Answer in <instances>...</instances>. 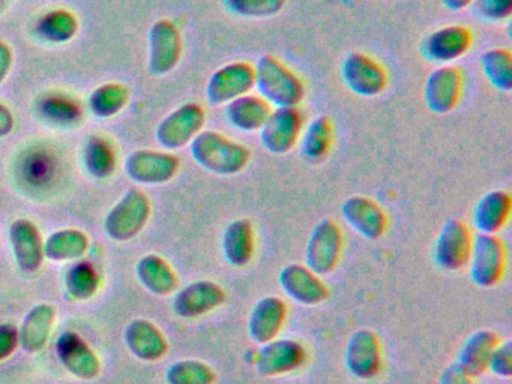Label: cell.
I'll return each mask as SVG.
<instances>
[{"label": "cell", "instance_id": "6", "mask_svg": "<svg viewBox=\"0 0 512 384\" xmlns=\"http://www.w3.org/2000/svg\"><path fill=\"white\" fill-rule=\"evenodd\" d=\"M473 234L469 225L458 218H449L440 228L434 243V263L440 269L457 272L469 263Z\"/></svg>", "mask_w": 512, "mask_h": 384}, {"label": "cell", "instance_id": "45", "mask_svg": "<svg viewBox=\"0 0 512 384\" xmlns=\"http://www.w3.org/2000/svg\"><path fill=\"white\" fill-rule=\"evenodd\" d=\"M475 0H442L445 8H448L449 11H463V9L469 8L470 5H473Z\"/></svg>", "mask_w": 512, "mask_h": 384}, {"label": "cell", "instance_id": "13", "mask_svg": "<svg viewBox=\"0 0 512 384\" xmlns=\"http://www.w3.org/2000/svg\"><path fill=\"white\" fill-rule=\"evenodd\" d=\"M473 44V33L461 24H449L431 32L422 41L421 54L425 60L448 65L463 57Z\"/></svg>", "mask_w": 512, "mask_h": 384}, {"label": "cell", "instance_id": "3", "mask_svg": "<svg viewBox=\"0 0 512 384\" xmlns=\"http://www.w3.org/2000/svg\"><path fill=\"white\" fill-rule=\"evenodd\" d=\"M151 212L148 195L140 189H130L107 213L104 231L110 239L127 242L145 228Z\"/></svg>", "mask_w": 512, "mask_h": 384}, {"label": "cell", "instance_id": "2", "mask_svg": "<svg viewBox=\"0 0 512 384\" xmlns=\"http://www.w3.org/2000/svg\"><path fill=\"white\" fill-rule=\"evenodd\" d=\"M194 161L209 173L235 176L245 170L251 152L244 144L218 131H202L190 143Z\"/></svg>", "mask_w": 512, "mask_h": 384}, {"label": "cell", "instance_id": "31", "mask_svg": "<svg viewBox=\"0 0 512 384\" xmlns=\"http://www.w3.org/2000/svg\"><path fill=\"white\" fill-rule=\"evenodd\" d=\"M89 239L83 231L65 228L55 231L44 242V257L52 261L77 260L88 251Z\"/></svg>", "mask_w": 512, "mask_h": 384}, {"label": "cell", "instance_id": "4", "mask_svg": "<svg viewBox=\"0 0 512 384\" xmlns=\"http://www.w3.org/2000/svg\"><path fill=\"white\" fill-rule=\"evenodd\" d=\"M344 234L334 219H322L314 225L305 246V266L319 276L337 269L343 255Z\"/></svg>", "mask_w": 512, "mask_h": 384}, {"label": "cell", "instance_id": "21", "mask_svg": "<svg viewBox=\"0 0 512 384\" xmlns=\"http://www.w3.org/2000/svg\"><path fill=\"white\" fill-rule=\"evenodd\" d=\"M56 354L64 368L80 380H94L100 374V359L77 333H62L56 342Z\"/></svg>", "mask_w": 512, "mask_h": 384}, {"label": "cell", "instance_id": "37", "mask_svg": "<svg viewBox=\"0 0 512 384\" xmlns=\"http://www.w3.org/2000/svg\"><path fill=\"white\" fill-rule=\"evenodd\" d=\"M115 153L103 138H92L85 150V165L95 179H107L115 171Z\"/></svg>", "mask_w": 512, "mask_h": 384}, {"label": "cell", "instance_id": "20", "mask_svg": "<svg viewBox=\"0 0 512 384\" xmlns=\"http://www.w3.org/2000/svg\"><path fill=\"white\" fill-rule=\"evenodd\" d=\"M287 303L281 297L266 296L257 300L248 317V335L263 345L278 338L287 320Z\"/></svg>", "mask_w": 512, "mask_h": 384}, {"label": "cell", "instance_id": "11", "mask_svg": "<svg viewBox=\"0 0 512 384\" xmlns=\"http://www.w3.org/2000/svg\"><path fill=\"white\" fill-rule=\"evenodd\" d=\"M182 36L173 21L158 20L149 30V71L155 77L169 74L182 56Z\"/></svg>", "mask_w": 512, "mask_h": 384}, {"label": "cell", "instance_id": "39", "mask_svg": "<svg viewBox=\"0 0 512 384\" xmlns=\"http://www.w3.org/2000/svg\"><path fill=\"white\" fill-rule=\"evenodd\" d=\"M476 14L484 20L503 21L511 17L512 0H475Z\"/></svg>", "mask_w": 512, "mask_h": 384}, {"label": "cell", "instance_id": "36", "mask_svg": "<svg viewBox=\"0 0 512 384\" xmlns=\"http://www.w3.org/2000/svg\"><path fill=\"white\" fill-rule=\"evenodd\" d=\"M77 18L67 9H58V11L49 12L46 17L41 20L40 32L47 41L68 42L76 36Z\"/></svg>", "mask_w": 512, "mask_h": 384}, {"label": "cell", "instance_id": "34", "mask_svg": "<svg viewBox=\"0 0 512 384\" xmlns=\"http://www.w3.org/2000/svg\"><path fill=\"white\" fill-rule=\"evenodd\" d=\"M215 380L214 369L196 359L179 360L166 372L167 384H214Z\"/></svg>", "mask_w": 512, "mask_h": 384}, {"label": "cell", "instance_id": "19", "mask_svg": "<svg viewBox=\"0 0 512 384\" xmlns=\"http://www.w3.org/2000/svg\"><path fill=\"white\" fill-rule=\"evenodd\" d=\"M226 302V291L214 281H196L181 288L173 299V311L182 318H199L220 308Z\"/></svg>", "mask_w": 512, "mask_h": 384}, {"label": "cell", "instance_id": "29", "mask_svg": "<svg viewBox=\"0 0 512 384\" xmlns=\"http://www.w3.org/2000/svg\"><path fill=\"white\" fill-rule=\"evenodd\" d=\"M137 276L146 290L169 296L178 288V276L169 263L157 254L145 255L137 264Z\"/></svg>", "mask_w": 512, "mask_h": 384}, {"label": "cell", "instance_id": "25", "mask_svg": "<svg viewBox=\"0 0 512 384\" xmlns=\"http://www.w3.org/2000/svg\"><path fill=\"white\" fill-rule=\"evenodd\" d=\"M499 344V335L493 330H476L464 341L463 347L458 351V366L472 377H479L488 371L491 354Z\"/></svg>", "mask_w": 512, "mask_h": 384}, {"label": "cell", "instance_id": "44", "mask_svg": "<svg viewBox=\"0 0 512 384\" xmlns=\"http://www.w3.org/2000/svg\"><path fill=\"white\" fill-rule=\"evenodd\" d=\"M14 129V116L7 105L0 104V138L8 137Z\"/></svg>", "mask_w": 512, "mask_h": 384}, {"label": "cell", "instance_id": "24", "mask_svg": "<svg viewBox=\"0 0 512 384\" xmlns=\"http://www.w3.org/2000/svg\"><path fill=\"white\" fill-rule=\"evenodd\" d=\"M512 198L509 192H487L479 198L473 209V227L481 234H497L511 218Z\"/></svg>", "mask_w": 512, "mask_h": 384}, {"label": "cell", "instance_id": "42", "mask_svg": "<svg viewBox=\"0 0 512 384\" xmlns=\"http://www.w3.org/2000/svg\"><path fill=\"white\" fill-rule=\"evenodd\" d=\"M439 384H476L475 377L467 374L457 362L446 366L445 371L440 375Z\"/></svg>", "mask_w": 512, "mask_h": 384}, {"label": "cell", "instance_id": "17", "mask_svg": "<svg viewBox=\"0 0 512 384\" xmlns=\"http://www.w3.org/2000/svg\"><path fill=\"white\" fill-rule=\"evenodd\" d=\"M341 215L356 233L371 242L382 239L388 230L389 221L385 210L364 195L346 198L341 204Z\"/></svg>", "mask_w": 512, "mask_h": 384}, {"label": "cell", "instance_id": "22", "mask_svg": "<svg viewBox=\"0 0 512 384\" xmlns=\"http://www.w3.org/2000/svg\"><path fill=\"white\" fill-rule=\"evenodd\" d=\"M10 240L17 264L25 273H35L44 261V242L31 219L20 218L10 227Z\"/></svg>", "mask_w": 512, "mask_h": 384}, {"label": "cell", "instance_id": "14", "mask_svg": "<svg viewBox=\"0 0 512 384\" xmlns=\"http://www.w3.org/2000/svg\"><path fill=\"white\" fill-rule=\"evenodd\" d=\"M178 156L157 150H136L125 161V173L131 180L143 185H163L178 173Z\"/></svg>", "mask_w": 512, "mask_h": 384}, {"label": "cell", "instance_id": "18", "mask_svg": "<svg viewBox=\"0 0 512 384\" xmlns=\"http://www.w3.org/2000/svg\"><path fill=\"white\" fill-rule=\"evenodd\" d=\"M280 285L284 293L305 306H316L328 300L329 288L317 273L305 264L292 263L280 272Z\"/></svg>", "mask_w": 512, "mask_h": 384}, {"label": "cell", "instance_id": "32", "mask_svg": "<svg viewBox=\"0 0 512 384\" xmlns=\"http://www.w3.org/2000/svg\"><path fill=\"white\" fill-rule=\"evenodd\" d=\"M130 101V90L121 83H106L89 96V110L98 119H109L124 110Z\"/></svg>", "mask_w": 512, "mask_h": 384}, {"label": "cell", "instance_id": "38", "mask_svg": "<svg viewBox=\"0 0 512 384\" xmlns=\"http://www.w3.org/2000/svg\"><path fill=\"white\" fill-rule=\"evenodd\" d=\"M287 0H224V5L242 18H269L280 14Z\"/></svg>", "mask_w": 512, "mask_h": 384}, {"label": "cell", "instance_id": "1", "mask_svg": "<svg viewBox=\"0 0 512 384\" xmlns=\"http://www.w3.org/2000/svg\"><path fill=\"white\" fill-rule=\"evenodd\" d=\"M254 87L271 107L290 108L298 107L304 101V81L286 63L281 62L272 54L260 57L254 66Z\"/></svg>", "mask_w": 512, "mask_h": 384}, {"label": "cell", "instance_id": "26", "mask_svg": "<svg viewBox=\"0 0 512 384\" xmlns=\"http://www.w3.org/2000/svg\"><path fill=\"white\" fill-rule=\"evenodd\" d=\"M56 308L50 303L34 306L23 320L19 330V344L26 353H38L49 341L55 323Z\"/></svg>", "mask_w": 512, "mask_h": 384}, {"label": "cell", "instance_id": "43", "mask_svg": "<svg viewBox=\"0 0 512 384\" xmlns=\"http://www.w3.org/2000/svg\"><path fill=\"white\" fill-rule=\"evenodd\" d=\"M13 50L7 42L0 41V84L4 83L5 78L10 74L13 66Z\"/></svg>", "mask_w": 512, "mask_h": 384}, {"label": "cell", "instance_id": "33", "mask_svg": "<svg viewBox=\"0 0 512 384\" xmlns=\"http://www.w3.org/2000/svg\"><path fill=\"white\" fill-rule=\"evenodd\" d=\"M481 69L494 89L500 92L512 90V54L506 48H491L481 54Z\"/></svg>", "mask_w": 512, "mask_h": 384}, {"label": "cell", "instance_id": "28", "mask_svg": "<svg viewBox=\"0 0 512 384\" xmlns=\"http://www.w3.org/2000/svg\"><path fill=\"white\" fill-rule=\"evenodd\" d=\"M256 251V233L248 219L230 222L223 234V254L233 267H245L251 263Z\"/></svg>", "mask_w": 512, "mask_h": 384}, {"label": "cell", "instance_id": "8", "mask_svg": "<svg viewBox=\"0 0 512 384\" xmlns=\"http://www.w3.org/2000/svg\"><path fill=\"white\" fill-rule=\"evenodd\" d=\"M344 84L355 95L362 98H376L385 92L389 83L386 69L373 57L365 53H350L341 66Z\"/></svg>", "mask_w": 512, "mask_h": 384}, {"label": "cell", "instance_id": "5", "mask_svg": "<svg viewBox=\"0 0 512 384\" xmlns=\"http://www.w3.org/2000/svg\"><path fill=\"white\" fill-rule=\"evenodd\" d=\"M469 273L473 284L491 288L502 281L506 270L505 243L496 234H481L473 237L469 257Z\"/></svg>", "mask_w": 512, "mask_h": 384}, {"label": "cell", "instance_id": "16", "mask_svg": "<svg viewBox=\"0 0 512 384\" xmlns=\"http://www.w3.org/2000/svg\"><path fill=\"white\" fill-rule=\"evenodd\" d=\"M463 89L464 77L461 69L452 65L440 66L425 81V104L433 113H451L460 102Z\"/></svg>", "mask_w": 512, "mask_h": 384}, {"label": "cell", "instance_id": "9", "mask_svg": "<svg viewBox=\"0 0 512 384\" xmlns=\"http://www.w3.org/2000/svg\"><path fill=\"white\" fill-rule=\"evenodd\" d=\"M302 131L304 117L298 107L275 108L260 129V140L272 155H286L295 149Z\"/></svg>", "mask_w": 512, "mask_h": 384}, {"label": "cell", "instance_id": "41", "mask_svg": "<svg viewBox=\"0 0 512 384\" xmlns=\"http://www.w3.org/2000/svg\"><path fill=\"white\" fill-rule=\"evenodd\" d=\"M19 345V329L13 324H0V360L8 359Z\"/></svg>", "mask_w": 512, "mask_h": 384}, {"label": "cell", "instance_id": "10", "mask_svg": "<svg viewBox=\"0 0 512 384\" xmlns=\"http://www.w3.org/2000/svg\"><path fill=\"white\" fill-rule=\"evenodd\" d=\"M254 66L248 62H232L218 68L206 84V99L211 105H226L254 89Z\"/></svg>", "mask_w": 512, "mask_h": 384}, {"label": "cell", "instance_id": "40", "mask_svg": "<svg viewBox=\"0 0 512 384\" xmlns=\"http://www.w3.org/2000/svg\"><path fill=\"white\" fill-rule=\"evenodd\" d=\"M488 369L497 377L509 378L512 375V342H500L491 354Z\"/></svg>", "mask_w": 512, "mask_h": 384}, {"label": "cell", "instance_id": "35", "mask_svg": "<svg viewBox=\"0 0 512 384\" xmlns=\"http://www.w3.org/2000/svg\"><path fill=\"white\" fill-rule=\"evenodd\" d=\"M65 287L71 299L82 302V300L91 299L97 293L100 287V276L91 264L82 261L68 270Z\"/></svg>", "mask_w": 512, "mask_h": 384}, {"label": "cell", "instance_id": "7", "mask_svg": "<svg viewBox=\"0 0 512 384\" xmlns=\"http://www.w3.org/2000/svg\"><path fill=\"white\" fill-rule=\"evenodd\" d=\"M206 123L202 105L188 102L164 117L157 128V141L167 150H178L190 144Z\"/></svg>", "mask_w": 512, "mask_h": 384}, {"label": "cell", "instance_id": "30", "mask_svg": "<svg viewBox=\"0 0 512 384\" xmlns=\"http://www.w3.org/2000/svg\"><path fill=\"white\" fill-rule=\"evenodd\" d=\"M301 153L311 164H319L331 152L334 144V123L328 116H317L302 131Z\"/></svg>", "mask_w": 512, "mask_h": 384}, {"label": "cell", "instance_id": "15", "mask_svg": "<svg viewBox=\"0 0 512 384\" xmlns=\"http://www.w3.org/2000/svg\"><path fill=\"white\" fill-rule=\"evenodd\" d=\"M307 350L296 339L275 338L262 345L256 357V371L262 377H280L301 368Z\"/></svg>", "mask_w": 512, "mask_h": 384}, {"label": "cell", "instance_id": "23", "mask_svg": "<svg viewBox=\"0 0 512 384\" xmlns=\"http://www.w3.org/2000/svg\"><path fill=\"white\" fill-rule=\"evenodd\" d=\"M125 342L131 353L145 362H157L169 350V342L163 332L154 323L143 318H137L128 324Z\"/></svg>", "mask_w": 512, "mask_h": 384}, {"label": "cell", "instance_id": "27", "mask_svg": "<svg viewBox=\"0 0 512 384\" xmlns=\"http://www.w3.org/2000/svg\"><path fill=\"white\" fill-rule=\"evenodd\" d=\"M272 107L259 95L239 96L226 104V117L233 128L242 132H257L262 129L271 114Z\"/></svg>", "mask_w": 512, "mask_h": 384}, {"label": "cell", "instance_id": "12", "mask_svg": "<svg viewBox=\"0 0 512 384\" xmlns=\"http://www.w3.org/2000/svg\"><path fill=\"white\" fill-rule=\"evenodd\" d=\"M344 362L353 377L370 380L382 369V342L376 332L358 329L350 335L344 350Z\"/></svg>", "mask_w": 512, "mask_h": 384}]
</instances>
